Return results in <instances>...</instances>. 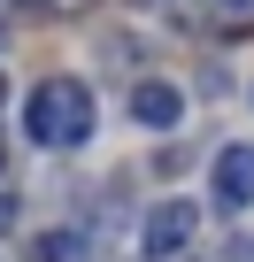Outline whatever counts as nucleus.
<instances>
[{
    "instance_id": "1",
    "label": "nucleus",
    "mask_w": 254,
    "mask_h": 262,
    "mask_svg": "<svg viewBox=\"0 0 254 262\" xmlns=\"http://www.w3.org/2000/svg\"><path fill=\"white\" fill-rule=\"evenodd\" d=\"M24 131H31L39 147H85V139H93V93L70 85V77L39 85V93L24 100Z\"/></svg>"
},
{
    "instance_id": "2",
    "label": "nucleus",
    "mask_w": 254,
    "mask_h": 262,
    "mask_svg": "<svg viewBox=\"0 0 254 262\" xmlns=\"http://www.w3.org/2000/svg\"><path fill=\"white\" fill-rule=\"evenodd\" d=\"M193 231H200V208H193V201H162V208L147 216V231H139V254H147V262H177V254L193 247Z\"/></svg>"
},
{
    "instance_id": "3",
    "label": "nucleus",
    "mask_w": 254,
    "mask_h": 262,
    "mask_svg": "<svg viewBox=\"0 0 254 262\" xmlns=\"http://www.w3.org/2000/svg\"><path fill=\"white\" fill-rule=\"evenodd\" d=\"M131 123H147V131H177V123H185V93H177L170 77H139V85H131Z\"/></svg>"
},
{
    "instance_id": "4",
    "label": "nucleus",
    "mask_w": 254,
    "mask_h": 262,
    "mask_svg": "<svg viewBox=\"0 0 254 262\" xmlns=\"http://www.w3.org/2000/svg\"><path fill=\"white\" fill-rule=\"evenodd\" d=\"M216 208L223 216L254 208V147H223L216 155Z\"/></svg>"
},
{
    "instance_id": "5",
    "label": "nucleus",
    "mask_w": 254,
    "mask_h": 262,
    "mask_svg": "<svg viewBox=\"0 0 254 262\" xmlns=\"http://www.w3.org/2000/svg\"><path fill=\"white\" fill-rule=\"evenodd\" d=\"M200 16L216 31H254V0H200Z\"/></svg>"
},
{
    "instance_id": "6",
    "label": "nucleus",
    "mask_w": 254,
    "mask_h": 262,
    "mask_svg": "<svg viewBox=\"0 0 254 262\" xmlns=\"http://www.w3.org/2000/svg\"><path fill=\"white\" fill-rule=\"evenodd\" d=\"M31 262H77V231H54V239H39V247H31Z\"/></svg>"
},
{
    "instance_id": "7",
    "label": "nucleus",
    "mask_w": 254,
    "mask_h": 262,
    "mask_svg": "<svg viewBox=\"0 0 254 262\" xmlns=\"http://www.w3.org/2000/svg\"><path fill=\"white\" fill-rule=\"evenodd\" d=\"M39 8H62V16H70V8H93V0H39Z\"/></svg>"
},
{
    "instance_id": "8",
    "label": "nucleus",
    "mask_w": 254,
    "mask_h": 262,
    "mask_svg": "<svg viewBox=\"0 0 254 262\" xmlns=\"http://www.w3.org/2000/svg\"><path fill=\"white\" fill-rule=\"evenodd\" d=\"M0 108H8V77H0Z\"/></svg>"
},
{
    "instance_id": "9",
    "label": "nucleus",
    "mask_w": 254,
    "mask_h": 262,
    "mask_svg": "<svg viewBox=\"0 0 254 262\" xmlns=\"http://www.w3.org/2000/svg\"><path fill=\"white\" fill-rule=\"evenodd\" d=\"M0 47H8V24H0Z\"/></svg>"
}]
</instances>
